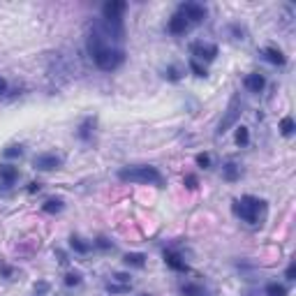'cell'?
I'll list each match as a JSON object with an SVG mask.
<instances>
[{"label":"cell","mask_w":296,"mask_h":296,"mask_svg":"<svg viewBox=\"0 0 296 296\" xmlns=\"http://www.w3.org/2000/svg\"><path fill=\"white\" fill-rule=\"evenodd\" d=\"M88 54L95 65L104 72H114L125 63V51L107 44V40H102L97 33H90V37H88Z\"/></svg>","instance_id":"cell-1"},{"label":"cell","mask_w":296,"mask_h":296,"mask_svg":"<svg viewBox=\"0 0 296 296\" xmlns=\"http://www.w3.org/2000/svg\"><path fill=\"white\" fill-rule=\"evenodd\" d=\"M118 178L125 183H146V185H162V174L155 167L148 164H137V167H125L118 171Z\"/></svg>","instance_id":"cell-2"},{"label":"cell","mask_w":296,"mask_h":296,"mask_svg":"<svg viewBox=\"0 0 296 296\" xmlns=\"http://www.w3.org/2000/svg\"><path fill=\"white\" fill-rule=\"evenodd\" d=\"M266 209V202L264 199H257V197H241L238 202H234V213L241 218L243 222L248 224H257L259 220V213Z\"/></svg>","instance_id":"cell-3"},{"label":"cell","mask_w":296,"mask_h":296,"mask_svg":"<svg viewBox=\"0 0 296 296\" xmlns=\"http://www.w3.org/2000/svg\"><path fill=\"white\" fill-rule=\"evenodd\" d=\"M238 116H241V97L234 95L231 102H229V107H227V114H224V118H222L220 125H218V135H224V132H227V130L236 123Z\"/></svg>","instance_id":"cell-4"},{"label":"cell","mask_w":296,"mask_h":296,"mask_svg":"<svg viewBox=\"0 0 296 296\" xmlns=\"http://www.w3.org/2000/svg\"><path fill=\"white\" fill-rule=\"evenodd\" d=\"M178 14L188 19V23H199L206 19V7L199 2H181L178 5Z\"/></svg>","instance_id":"cell-5"},{"label":"cell","mask_w":296,"mask_h":296,"mask_svg":"<svg viewBox=\"0 0 296 296\" xmlns=\"http://www.w3.org/2000/svg\"><path fill=\"white\" fill-rule=\"evenodd\" d=\"M125 9H128V2L111 0V2H107V5L102 7V16H104V21H109V23H121Z\"/></svg>","instance_id":"cell-6"},{"label":"cell","mask_w":296,"mask_h":296,"mask_svg":"<svg viewBox=\"0 0 296 296\" xmlns=\"http://www.w3.org/2000/svg\"><path fill=\"white\" fill-rule=\"evenodd\" d=\"M61 164H63V160L54 153H40V155H35V160H33V167L40 169V171H54Z\"/></svg>","instance_id":"cell-7"},{"label":"cell","mask_w":296,"mask_h":296,"mask_svg":"<svg viewBox=\"0 0 296 296\" xmlns=\"http://www.w3.org/2000/svg\"><path fill=\"white\" fill-rule=\"evenodd\" d=\"M192 56H195V61H216L218 58V47L216 44H206V42H197L192 44Z\"/></svg>","instance_id":"cell-8"},{"label":"cell","mask_w":296,"mask_h":296,"mask_svg":"<svg viewBox=\"0 0 296 296\" xmlns=\"http://www.w3.org/2000/svg\"><path fill=\"white\" fill-rule=\"evenodd\" d=\"M164 264H167L171 271H178V273L188 271V264L183 262V257L178 255V252H174V250H164Z\"/></svg>","instance_id":"cell-9"},{"label":"cell","mask_w":296,"mask_h":296,"mask_svg":"<svg viewBox=\"0 0 296 296\" xmlns=\"http://www.w3.org/2000/svg\"><path fill=\"white\" fill-rule=\"evenodd\" d=\"M245 88H248L250 93H262L264 90V86H266V79H264V74H257V72H252V74H248L245 76Z\"/></svg>","instance_id":"cell-10"},{"label":"cell","mask_w":296,"mask_h":296,"mask_svg":"<svg viewBox=\"0 0 296 296\" xmlns=\"http://www.w3.org/2000/svg\"><path fill=\"white\" fill-rule=\"evenodd\" d=\"M167 28H169V33H171V35H183L190 28V23H188V19H185V16H181V14L176 12L174 16L169 19V26Z\"/></svg>","instance_id":"cell-11"},{"label":"cell","mask_w":296,"mask_h":296,"mask_svg":"<svg viewBox=\"0 0 296 296\" xmlns=\"http://www.w3.org/2000/svg\"><path fill=\"white\" fill-rule=\"evenodd\" d=\"M19 178V167H14V164H0V181L5 183V185H14Z\"/></svg>","instance_id":"cell-12"},{"label":"cell","mask_w":296,"mask_h":296,"mask_svg":"<svg viewBox=\"0 0 296 296\" xmlns=\"http://www.w3.org/2000/svg\"><path fill=\"white\" fill-rule=\"evenodd\" d=\"M264 58H266L271 65H278V68H283L285 63H287L285 54L280 51V49H276V47H266V49H264Z\"/></svg>","instance_id":"cell-13"},{"label":"cell","mask_w":296,"mask_h":296,"mask_svg":"<svg viewBox=\"0 0 296 296\" xmlns=\"http://www.w3.org/2000/svg\"><path fill=\"white\" fill-rule=\"evenodd\" d=\"M123 264L132 266V269H144L146 266V255H142V252H128V255L123 257Z\"/></svg>","instance_id":"cell-14"},{"label":"cell","mask_w":296,"mask_h":296,"mask_svg":"<svg viewBox=\"0 0 296 296\" xmlns=\"http://www.w3.org/2000/svg\"><path fill=\"white\" fill-rule=\"evenodd\" d=\"M238 176H241V167L236 164V162H227L224 167H222V178L229 183H234L238 181Z\"/></svg>","instance_id":"cell-15"},{"label":"cell","mask_w":296,"mask_h":296,"mask_svg":"<svg viewBox=\"0 0 296 296\" xmlns=\"http://www.w3.org/2000/svg\"><path fill=\"white\" fill-rule=\"evenodd\" d=\"M70 248H72L74 252H79V255H88V252H90V243H86L81 236H72V238H70Z\"/></svg>","instance_id":"cell-16"},{"label":"cell","mask_w":296,"mask_h":296,"mask_svg":"<svg viewBox=\"0 0 296 296\" xmlns=\"http://www.w3.org/2000/svg\"><path fill=\"white\" fill-rule=\"evenodd\" d=\"M93 128H95V118H86V121L81 123L79 132H76L81 142H88V139H90V135H93Z\"/></svg>","instance_id":"cell-17"},{"label":"cell","mask_w":296,"mask_h":296,"mask_svg":"<svg viewBox=\"0 0 296 296\" xmlns=\"http://www.w3.org/2000/svg\"><path fill=\"white\" fill-rule=\"evenodd\" d=\"M63 209H65L63 199H47V202H44V206H42V211H44V213H51V216L61 213Z\"/></svg>","instance_id":"cell-18"},{"label":"cell","mask_w":296,"mask_h":296,"mask_svg":"<svg viewBox=\"0 0 296 296\" xmlns=\"http://www.w3.org/2000/svg\"><path fill=\"white\" fill-rule=\"evenodd\" d=\"M266 296H287V287L280 283H269L266 285V290H264Z\"/></svg>","instance_id":"cell-19"},{"label":"cell","mask_w":296,"mask_h":296,"mask_svg":"<svg viewBox=\"0 0 296 296\" xmlns=\"http://www.w3.org/2000/svg\"><path fill=\"white\" fill-rule=\"evenodd\" d=\"M296 130V123L292 116H285L283 121H280V132H283V137H292Z\"/></svg>","instance_id":"cell-20"},{"label":"cell","mask_w":296,"mask_h":296,"mask_svg":"<svg viewBox=\"0 0 296 296\" xmlns=\"http://www.w3.org/2000/svg\"><path fill=\"white\" fill-rule=\"evenodd\" d=\"M130 287H132V285H121V283H116V280L107 283V292H109V294H128Z\"/></svg>","instance_id":"cell-21"},{"label":"cell","mask_w":296,"mask_h":296,"mask_svg":"<svg viewBox=\"0 0 296 296\" xmlns=\"http://www.w3.org/2000/svg\"><path fill=\"white\" fill-rule=\"evenodd\" d=\"M236 144H238V146H248V142H250V132H248V128H236Z\"/></svg>","instance_id":"cell-22"},{"label":"cell","mask_w":296,"mask_h":296,"mask_svg":"<svg viewBox=\"0 0 296 296\" xmlns=\"http://www.w3.org/2000/svg\"><path fill=\"white\" fill-rule=\"evenodd\" d=\"M190 70H192V72H195V76H206V68H204L202 63L199 61H195V58H190Z\"/></svg>","instance_id":"cell-23"},{"label":"cell","mask_w":296,"mask_h":296,"mask_svg":"<svg viewBox=\"0 0 296 296\" xmlns=\"http://www.w3.org/2000/svg\"><path fill=\"white\" fill-rule=\"evenodd\" d=\"M183 296H199V294H202V287H199V285H192V283H190V285H183Z\"/></svg>","instance_id":"cell-24"},{"label":"cell","mask_w":296,"mask_h":296,"mask_svg":"<svg viewBox=\"0 0 296 296\" xmlns=\"http://www.w3.org/2000/svg\"><path fill=\"white\" fill-rule=\"evenodd\" d=\"M2 155H5V157H21V155H23V146H7L5 150H2Z\"/></svg>","instance_id":"cell-25"},{"label":"cell","mask_w":296,"mask_h":296,"mask_svg":"<svg viewBox=\"0 0 296 296\" xmlns=\"http://www.w3.org/2000/svg\"><path fill=\"white\" fill-rule=\"evenodd\" d=\"M79 283H81V273H76V271H72V273L65 276V285H68V287H74V285H79Z\"/></svg>","instance_id":"cell-26"},{"label":"cell","mask_w":296,"mask_h":296,"mask_svg":"<svg viewBox=\"0 0 296 296\" xmlns=\"http://www.w3.org/2000/svg\"><path fill=\"white\" fill-rule=\"evenodd\" d=\"M197 164H199L202 169H209L211 167V155L209 153H199L197 155Z\"/></svg>","instance_id":"cell-27"},{"label":"cell","mask_w":296,"mask_h":296,"mask_svg":"<svg viewBox=\"0 0 296 296\" xmlns=\"http://www.w3.org/2000/svg\"><path fill=\"white\" fill-rule=\"evenodd\" d=\"M183 183H185V188L188 190H197V185H199V181H197L195 174H188L185 178H183Z\"/></svg>","instance_id":"cell-28"},{"label":"cell","mask_w":296,"mask_h":296,"mask_svg":"<svg viewBox=\"0 0 296 296\" xmlns=\"http://www.w3.org/2000/svg\"><path fill=\"white\" fill-rule=\"evenodd\" d=\"M164 76H167L169 81H178V79H181V72H178V68H167Z\"/></svg>","instance_id":"cell-29"},{"label":"cell","mask_w":296,"mask_h":296,"mask_svg":"<svg viewBox=\"0 0 296 296\" xmlns=\"http://www.w3.org/2000/svg\"><path fill=\"white\" fill-rule=\"evenodd\" d=\"M47 292H49V283H37V285H35V294H37V296L47 294Z\"/></svg>","instance_id":"cell-30"},{"label":"cell","mask_w":296,"mask_h":296,"mask_svg":"<svg viewBox=\"0 0 296 296\" xmlns=\"http://www.w3.org/2000/svg\"><path fill=\"white\" fill-rule=\"evenodd\" d=\"M285 278H287V280H294V278H296V264L294 262L287 266V271H285Z\"/></svg>","instance_id":"cell-31"},{"label":"cell","mask_w":296,"mask_h":296,"mask_svg":"<svg viewBox=\"0 0 296 296\" xmlns=\"http://www.w3.org/2000/svg\"><path fill=\"white\" fill-rule=\"evenodd\" d=\"M114 280L121 285H132L130 283V276H125V273H114Z\"/></svg>","instance_id":"cell-32"},{"label":"cell","mask_w":296,"mask_h":296,"mask_svg":"<svg viewBox=\"0 0 296 296\" xmlns=\"http://www.w3.org/2000/svg\"><path fill=\"white\" fill-rule=\"evenodd\" d=\"M95 245H97V248H102V250H109V248H111V243H109L104 236H100V238L95 241Z\"/></svg>","instance_id":"cell-33"},{"label":"cell","mask_w":296,"mask_h":296,"mask_svg":"<svg viewBox=\"0 0 296 296\" xmlns=\"http://www.w3.org/2000/svg\"><path fill=\"white\" fill-rule=\"evenodd\" d=\"M40 190H42V183H37V181L28 183V192H30V195H35V192H40Z\"/></svg>","instance_id":"cell-34"},{"label":"cell","mask_w":296,"mask_h":296,"mask_svg":"<svg viewBox=\"0 0 296 296\" xmlns=\"http://www.w3.org/2000/svg\"><path fill=\"white\" fill-rule=\"evenodd\" d=\"M56 255H58V262H61V264H68V257H65L63 250H56Z\"/></svg>","instance_id":"cell-35"},{"label":"cell","mask_w":296,"mask_h":296,"mask_svg":"<svg viewBox=\"0 0 296 296\" xmlns=\"http://www.w3.org/2000/svg\"><path fill=\"white\" fill-rule=\"evenodd\" d=\"M7 93V81L0 76V95H5Z\"/></svg>","instance_id":"cell-36"},{"label":"cell","mask_w":296,"mask_h":296,"mask_svg":"<svg viewBox=\"0 0 296 296\" xmlns=\"http://www.w3.org/2000/svg\"><path fill=\"white\" fill-rule=\"evenodd\" d=\"M199 296H209V294H206V292H202V294H199Z\"/></svg>","instance_id":"cell-37"},{"label":"cell","mask_w":296,"mask_h":296,"mask_svg":"<svg viewBox=\"0 0 296 296\" xmlns=\"http://www.w3.org/2000/svg\"><path fill=\"white\" fill-rule=\"evenodd\" d=\"M142 296H148V294H142Z\"/></svg>","instance_id":"cell-38"}]
</instances>
